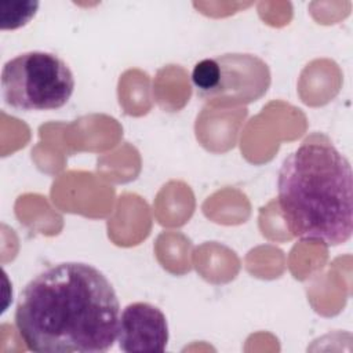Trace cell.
Segmentation results:
<instances>
[{"mask_svg": "<svg viewBox=\"0 0 353 353\" xmlns=\"http://www.w3.org/2000/svg\"><path fill=\"white\" fill-rule=\"evenodd\" d=\"M352 168L328 139H307L279 171L277 203L288 232L323 245L346 243L353 230Z\"/></svg>", "mask_w": 353, "mask_h": 353, "instance_id": "cell-2", "label": "cell"}, {"mask_svg": "<svg viewBox=\"0 0 353 353\" xmlns=\"http://www.w3.org/2000/svg\"><path fill=\"white\" fill-rule=\"evenodd\" d=\"M39 1H11L0 4V29L12 30L25 26L36 15Z\"/></svg>", "mask_w": 353, "mask_h": 353, "instance_id": "cell-6", "label": "cell"}, {"mask_svg": "<svg viewBox=\"0 0 353 353\" xmlns=\"http://www.w3.org/2000/svg\"><path fill=\"white\" fill-rule=\"evenodd\" d=\"M168 324L164 313L148 302L127 305L119 316L117 342L120 350L164 352L168 343Z\"/></svg>", "mask_w": 353, "mask_h": 353, "instance_id": "cell-5", "label": "cell"}, {"mask_svg": "<svg viewBox=\"0 0 353 353\" xmlns=\"http://www.w3.org/2000/svg\"><path fill=\"white\" fill-rule=\"evenodd\" d=\"M197 97L218 105L250 103L269 88L268 65L251 54H223L199 61L192 70Z\"/></svg>", "mask_w": 353, "mask_h": 353, "instance_id": "cell-4", "label": "cell"}, {"mask_svg": "<svg viewBox=\"0 0 353 353\" xmlns=\"http://www.w3.org/2000/svg\"><path fill=\"white\" fill-rule=\"evenodd\" d=\"M120 303L108 277L85 262H61L22 290L15 327L37 353H102L117 338Z\"/></svg>", "mask_w": 353, "mask_h": 353, "instance_id": "cell-1", "label": "cell"}, {"mask_svg": "<svg viewBox=\"0 0 353 353\" xmlns=\"http://www.w3.org/2000/svg\"><path fill=\"white\" fill-rule=\"evenodd\" d=\"M1 91L6 103L17 110H55L70 99L74 77L58 55L28 51L4 63Z\"/></svg>", "mask_w": 353, "mask_h": 353, "instance_id": "cell-3", "label": "cell"}]
</instances>
